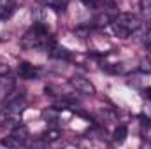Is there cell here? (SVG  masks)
<instances>
[{
    "mask_svg": "<svg viewBox=\"0 0 151 149\" xmlns=\"http://www.w3.org/2000/svg\"><path fill=\"white\" fill-rule=\"evenodd\" d=\"M49 56L51 58H56V60H70V53L65 49V47H62V46H58L56 42L49 47Z\"/></svg>",
    "mask_w": 151,
    "mask_h": 149,
    "instance_id": "cell-5",
    "label": "cell"
},
{
    "mask_svg": "<svg viewBox=\"0 0 151 149\" xmlns=\"http://www.w3.org/2000/svg\"><path fill=\"white\" fill-rule=\"evenodd\" d=\"M86 7H90V9H100L102 7V4H104V0H81Z\"/></svg>",
    "mask_w": 151,
    "mask_h": 149,
    "instance_id": "cell-15",
    "label": "cell"
},
{
    "mask_svg": "<svg viewBox=\"0 0 151 149\" xmlns=\"http://www.w3.org/2000/svg\"><path fill=\"white\" fill-rule=\"evenodd\" d=\"M142 42H144L146 49H148V51H151V28L144 32V35H142Z\"/></svg>",
    "mask_w": 151,
    "mask_h": 149,
    "instance_id": "cell-16",
    "label": "cell"
},
{
    "mask_svg": "<svg viewBox=\"0 0 151 149\" xmlns=\"http://www.w3.org/2000/svg\"><path fill=\"white\" fill-rule=\"evenodd\" d=\"M18 75H19L21 79L34 81V79H39L40 69L35 67V65H32V63H28V62H21V63L18 65Z\"/></svg>",
    "mask_w": 151,
    "mask_h": 149,
    "instance_id": "cell-4",
    "label": "cell"
},
{
    "mask_svg": "<svg viewBox=\"0 0 151 149\" xmlns=\"http://www.w3.org/2000/svg\"><path fill=\"white\" fill-rule=\"evenodd\" d=\"M69 82H70V86L74 88L77 93H83V95H95V93H97V90H95V86L90 82V79H86V77H83V75H74V77H70Z\"/></svg>",
    "mask_w": 151,
    "mask_h": 149,
    "instance_id": "cell-3",
    "label": "cell"
},
{
    "mask_svg": "<svg viewBox=\"0 0 151 149\" xmlns=\"http://www.w3.org/2000/svg\"><path fill=\"white\" fill-rule=\"evenodd\" d=\"M127 133H128V130H127V126H123V125H119L116 130H114L113 133V140L116 144H121V142H125V139H127Z\"/></svg>",
    "mask_w": 151,
    "mask_h": 149,
    "instance_id": "cell-10",
    "label": "cell"
},
{
    "mask_svg": "<svg viewBox=\"0 0 151 149\" xmlns=\"http://www.w3.org/2000/svg\"><path fill=\"white\" fill-rule=\"evenodd\" d=\"M40 2H42L46 7H49V9H55V11H65L70 0H40Z\"/></svg>",
    "mask_w": 151,
    "mask_h": 149,
    "instance_id": "cell-9",
    "label": "cell"
},
{
    "mask_svg": "<svg viewBox=\"0 0 151 149\" xmlns=\"http://www.w3.org/2000/svg\"><path fill=\"white\" fill-rule=\"evenodd\" d=\"M55 44V37L49 34V30L42 25L35 23L32 28L25 32L21 37V47L25 49H34V51H49V47Z\"/></svg>",
    "mask_w": 151,
    "mask_h": 149,
    "instance_id": "cell-1",
    "label": "cell"
},
{
    "mask_svg": "<svg viewBox=\"0 0 151 149\" xmlns=\"http://www.w3.org/2000/svg\"><path fill=\"white\" fill-rule=\"evenodd\" d=\"M137 69H139V72H142V74H151V58H142V60L139 62Z\"/></svg>",
    "mask_w": 151,
    "mask_h": 149,
    "instance_id": "cell-11",
    "label": "cell"
},
{
    "mask_svg": "<svg viewBox=\"0 0 151 149\" xmlns=\"http://www.w3.org/2000/svg\"><path fill=\"white\" fill-rule=\"evenodd\" d=\"M12 88H14V79H11L9 72L7 74L5 72H0V91L7 95V93L12 91Z\"/></svg>",
    "mask_w": 151,
    "mask_h": 149,
    "instance_id": "cell-8",
    "label": "cell"
},
{
    "mask_svg": "<svg viewBox=\"0 0 151 149\" xmlns=\"http://www.w3.org/2000/svg\"><path fill=\"white\" fill-rule=\"evenodd\" d=\"M0 144H2V146H9V148H19V146H23V142H21V140H18V139H16V137H12V135L5 137Z\"/></svg>",
    "mask_w": 151,
    "mask_h": 149,
    "instance_id": "cell-12",
    "label": "cell"
},
{
    "mask_svg": "<svg viewBox=\"0 0 151 149\" xmlns=\"http://www.w3.org/2000/svg\"><path fill=\"white\" fill-rule=\"evenodd\" d=\"M142 95H144V97H146L148 100H151V86H148V88H146V90L142 91Z\"/></svg>",
    "mask_w": 151,
    "mask_h": 149,
    "instance_id": "cell-17",
    "label": "cell"
},
{
    "mask_svg": "<svg viewBox=\"0 0 151 149\" xmlns=\"http://www.w3.org/2000/svg\"><path fill=\"white\" fill-rule=\"evenodd\" d=\"M141 12L146 19H151V0H141Z\"/></svg>",
    "mask_w": 151,
    "mask_h": 149,
    "instance_id": "cell-13",
    "label": "cell"
},
{
    "mask_svg": "<svg viewBox=\"0 0 151 149\" xmlns=\"http://www.w3.org/2000/svg\"><path fill=\"white\" fill-rule=\"evenodd\" d=\"M11 135H12V137H16L18 140H21V142L25 144L30 133H28V128H27L25 125H21V123H18L16 126H12V128H11Z\"/></svg>",
    "mask_w": 151,
    "mask_h": 149,
    "instance_id": "cell-7",
    "label": "cell"
},
{
    "mask_svg": "<svg viewBox=\"0 0 151 149\" xmlns=\"http://www.w3.org/2000/svg\"><path fill=\"white\" fill-rule=\"evenodd\" d=\"M14 7H16L14 0H0V19L11 18V14L14 12Z\"/></svg>",
    "mask_w": 151,
    "mask_h": 149,
    "instance_id": "cell-6",
    "label": "cell"
},
{
    "mask_svg": "<svg viewBox=\"0 0 151 149\" xmlns=\"http://www.w3.org/2000/svg\"><path fill=\"white\" fill-rule=\"evenodd\" d=\"M111 27H113L114 35H118L119 39H128L142 28V21L139 16L132 12H119L113 18Z\"/></svg>",
    "mask_w": 151,
    "mask_h": 149,
    "instance_id": "cell-2",
    "label": "cell"
},
{
    "mask_svg": "<svg viewBox=\"0 0 151 149\" xmlns=\"http://www.w3.org/2000/svg\"><path fill=\"white\" fill-rule=\"evenodd\" d=\"M58 139H60V130H56V128L47 130V132L44 133V140H46V142H55V140H58Z\"/></svg>",
    "mask_w": 151,
    "mask_h": 149,
    "instance_id": "cell-14",
    "label": "cell"
}]
</instances>
